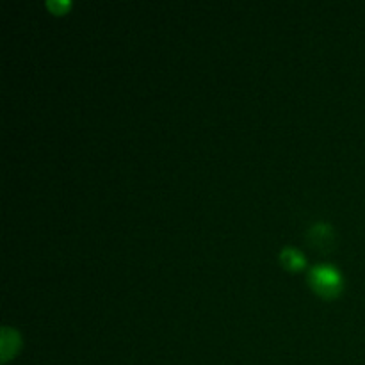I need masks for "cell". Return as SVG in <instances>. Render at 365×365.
I'll return each instance as SVG.
<instances>
[{
    "mask_svg": "<svg viewBox=\"0 0 365 365\" xmlns=\"http://www.w3.org/2000/svg\"><path fill=\"white\" fill-rule=\"evenodd\" d=\"M309 284L317 294L331 299L342 291V274L330 264H317L309 271Z\"/></svg>",
    "mask_w": 365,
    "mask_h": 365,
    "instance_id": "cell-1",
    "label": "cell"
},
{
    "mask_svg": "<svg viewBox=\"0 0 365 365\" xmlns=\"http://www.w3.org/2000/svg\"><path fill=\"white\" fill-rule=\"evenodd\" d=\"M48 7H50V9L57 11V13H63L64 9H68V7H70V4H68V2H53V0H50Z\"/></svg>",
    "mask_w": 365,
    "mask_h": 365,
    "instance_id": "cell-5",
    "label": "cell"
},
{
    "mask_svg": "<svg viewBox=\"0 0 365 365\" xmlns=\"http://www.w3.org/2000/svg\"><path fill=\"white\" fill-rule=\"evenodd\" d=\"M309 242L312 248L319 250V252H328L334 246L335 235L330 225L317 223L309 230Z\"/></svg>",
    "mask_w": 365,
    "mask_h": 365,
    "instance_id": "cell-2",
    "label": "cell"
},
{
    "mask_svg": "<svg viewBox=\"0 0 365 365\" xmlns=\"http://www.w3.org/2000/svg\"><path fill=\"white\" fill-rule=\"evenodd\" d=\"M0 348H2L4 362L9 360L11 355H14V353L18 351V348H20V337H18L16 331L11 330L9 327H6L2 330V344H0Z\"/></svg>",
    "mask_w": 365,
    "mask_h": 365,
    "instance_id": "cell-4",
    "label": "cell"
},
{
    "mask_svg": "<svg viewBox=\"0 0 365 365\" xmlns=\"http://www.w3.org/2000/svg\"><path fill=\"white\" fill-rule=\"evenodd\" d=\"M280 260L282 266L289 271H298L305 267V257L299 250L292 248V246H285L280 252Z\"/></svg>",
    "mask_w": 365,
    "mask_h": 365,
    "instance_id": "cell-3",
    "label": "cell"
}]
</instances>
